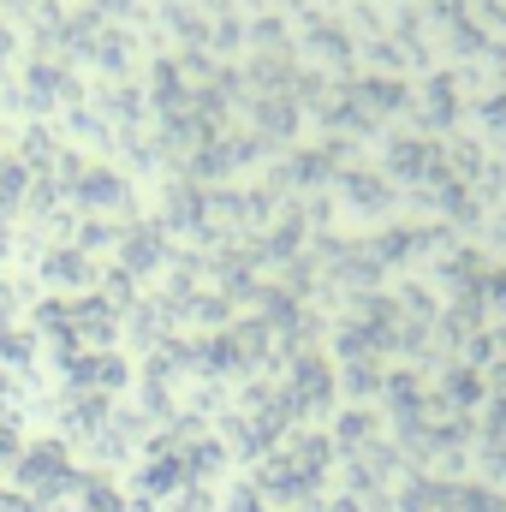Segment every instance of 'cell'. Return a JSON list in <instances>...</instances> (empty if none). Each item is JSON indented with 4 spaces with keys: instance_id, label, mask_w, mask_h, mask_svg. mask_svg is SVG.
Masks as SVG:
<instances>
[{
    "instance_id": "3",
    "label": "cell",
    "mask_w": 506,
    "mask_h": 512,
    "mask_svg": "<svg viewBox=\"0 0 506 512\" xmlns=\"http://www.w3.org/2000/svg\"><path fill=\"white\" fill-rule=\"evenodd\" d=\"M328 393H334V376L322 370V358H304V364L292 370V382H286V405H292V417H298V411L328 405Z\"/></svg>"
},
{
    "instance_id": "1",
    "label": "cell",
    "mask_w": 506,
    "mask_h": 512,
    "mask_svg": "<svg viewBox=\"0 0 506 512\" xmlns=\"http://www.w3.org/2000/svg\"><path fill=\"white\" fill-rule=\"evenodd\" d=\"M72 483H78L72 441L42 435V441H24V447H18V459H12V489H18L24 501H36L42 512H54L72 495Z\"/></svg>"
},
{
    "instance_id": "2",
    "label": "cell",
    "mask_w": 506,
    "mask_h": 512,
    "mask_svg": "<svg viewBox=\"0 0 506 512\" xmlns=\"http://www.w3.org/2000/svg\"><path fill=\"white\" fill-rule=\"evenodd\" d=\"M131 501L120 495V483L114 477H96V471H78V483H72V495L60 501L54 512H126Z\"/></svg>"
},
{
    "instance_id": "5",
    "label": "cell",
    "mask_w": 506,
    "mask_h": 512,
    "mask_svg": "<svg viewBox=\"0 0 506 512\" xmlns=\"http://www.w3.org/2000/svg\"><path fill=\"white\" fill-rule=\"evenodd\" d=\"M453 512H506V495L495 483H453Z\"/></svg>"
},
{
    "instance_id": "4",
    "label": "cell",
    "mask_w": 506,
    "mask_h": 512,
    "mask_svg": "<svg viewBox=\"0 0 506 512\" xmlns=\"http://www.w3.org/2000/svg\"><path fill=\"white\" fill-rule=\"evenodd\" d=\"M399 512H453V483L411 477V483L399 489Z\"/></svg>"
}]
</instances>
